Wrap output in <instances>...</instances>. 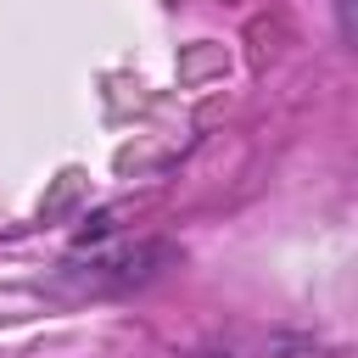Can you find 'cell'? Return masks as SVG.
Segmentation results:
<instances>
[{
	"label": "cell",
	"instance_id": "obj_1",
	"mask_svg": "<svg viewBox=\"0 0 358 358\" xmlns=\"http://www.w3.org/2000/svg\"><path fill=\"white\" fill-rule=\"evenodd\" d=\"M173 252L168 246H112V252H95L90 263H73L67 280L73 291H129V285H145Z\"/></svg>",
	"mask_w": 358,
	"mask_h": 358
}]
</instances>
